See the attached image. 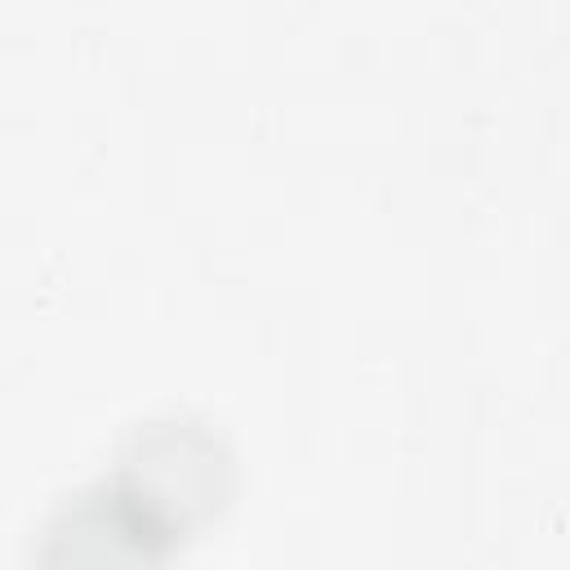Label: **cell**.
Here are the masks:
<instances>
[{
	"instance_id": "cell-1",
	"label": "cell",
	"mask_w": 570,
	"mask_h": 570,
	"mask_svg": "<svg viewBox=\"0 0 570 570\" xmlns=\"http://www.w3.org/2000/svg\"><path fill=\"white\" fill-rule=\"evenodd\" d=\"M107 481L178 543L214 525L236 499V450L200 410H160L125 428Z\"/></svg>"
},
{
	"instance_id": "cell-2",
	"label": "cell",
	"mask_w": 570,
	"mask_h": 570,
	"mask_svg": "<svg viewBox=\"0 0 570 570\" xmlns=\"http://www.w3.org/2000/svg\"><path fill=\"white\" fill-rule=\"evenodd\" d=\"M178 539L165 534L107 476L58 494L31 539V570H174Z\"/></svg>"
}]
</instances>
